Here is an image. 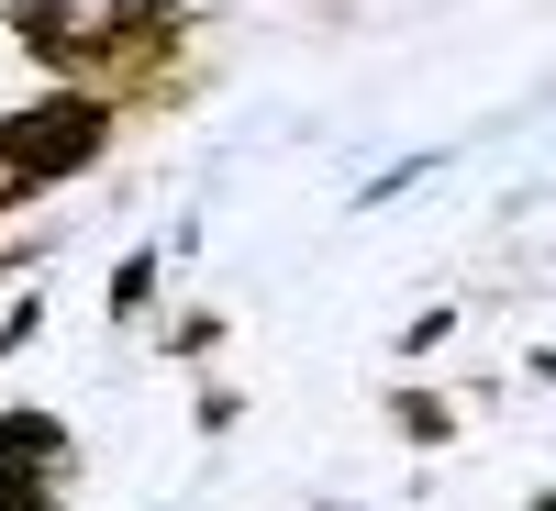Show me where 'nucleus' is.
<instances>
[{
    "instance_id": "f257e3e1",
    "label": "nucleus",
    "mask_w": 556,
    "mask_h": 511,
    "mask_svg": "<svg viewBox=\"0 0 556 511\" xmlns=\"http://www.w3.org/2000/svg\"><path fill=\"white\" fill-rule=\"evenodd\" d=\"M12 34L34 67L56 78H101V67H146L156 34H178V0H12Z\"/></svg>"
},
{
    "instance_id": "f03ea898",
    "label": "nucleus",
    "mask_w": 556,
    "mask_h": 511,
    "mask_svg": "<svg viewBox=\"0 0 556 511\" xmlns=\"http://www.w3.org/2000/svg\"><path fill=\"white\" fill-rule=\"evenodd\" d=\"M101 145H112V112L89 101V89H56V101H34V112H0V212L56 190V178H78Z\"/></svg>"
},
{
    "instance_id": "7ed1b4c3",
    "label": "nucleus",
    "mask_w": 556,
    "mask_h": 511,
    "mask_svg": "<svg viewBox=\"0 0 556 511\" xmlns=\"http://www.w3.org/2000/svg\"><path fill=\"white\" fill-rule=\"evenodd\" d=\"M56 456H67L56 411H12V423H0V511H56V489H45Z\"/></svg>"
}]
</instances>
